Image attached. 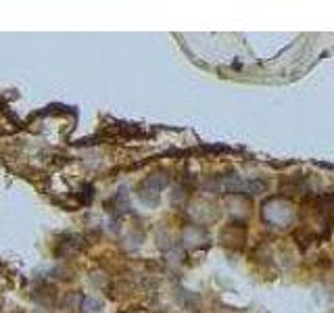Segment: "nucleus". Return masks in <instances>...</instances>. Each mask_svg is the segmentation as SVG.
<instances>
[{
    "instance_id": "obj_2",
    "label": "nucleus",
    "mask_w": 334,
    "mask_h": 313,
    "mask_svg": "<svg viewBox=\"0 0 334 313\" xmlns=\"http://www.w3.org/2000/svg\"><path fill=\"white\" fill-rule=\"evenodd\" d=\"M92 197H94V186H92V184H82V186H80V192H78L80 203H82V205H88V203L92 201Z\"/></svg>"
},
{
    "instance_id": "obj_3",
    "label": "nucleus",
    "mask_w": 334,
    "mask_h": 313,
    "mask_svg": "<svg viewBox=\"0 0 334 313\" xmlns=\"http://www.w3.org/2000/svg\"><path fill=\"white\" fill-rule=\"evenodd\" d=\"M84 311L86 313H100V305L92 299H88V301H84Z\"/></svg>"
},
{
    "instance_id": "obj_1",
    "label": "nucleus",
    "mask_w": 334,
    "mask_h": 313,
    "mask_svg": "<svg viewBox=\"0 0 334 313\" xmlns=\"http://www.w3.org/2000/svg\"><path fill=\"white\" fill-rule=\"evenodd\" d=\"M165 186H167L165 173H153V176H149L142 184H140V197H142L146 203H155Z\"/></svg>"
}]
</instances>
